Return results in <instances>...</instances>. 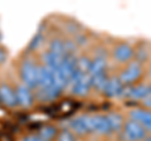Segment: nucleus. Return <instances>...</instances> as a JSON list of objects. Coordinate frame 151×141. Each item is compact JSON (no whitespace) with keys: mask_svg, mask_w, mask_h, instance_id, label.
Masks as SVG:
<instances>
[{"mask_svg":"<svg viewBox=\"0 0 151 141\" xmlns=\"http://www.w3.org/2000/svg\"><path fill=\"white\" fill-rule=\"evenodd\" d=\"M144 73L145 65L140 63L139 60L132 59L131 62L122 65L117 77L120 78V81L124 86H134V84L140 83V81L144 77Z\"/></svg>","mask_w":151,"mask_h":141,"instance_id":"f257e3e1","label":"nucleus"},{"mask_svg":"<svg viewBox=\"0 0 151 141\" xmlns=\"http://www.w3.org/2000/svg\"><path fill=\"white\" fill-rule=\"evenodd\" d=\"M38 62L32 58H24L19 65V77L22 84L34 91L38 87Z\"/></svg>","mask_w":151,"mask_h":141,"instance_id":"f03ea898","label":"nucleus"},{"mask_svg":"<svg viewBox=\"0 0 151 141\" xmlns=\"http://www.w3.org/2000/svg\"><path fill=\"white\" fill-rule=\"evenodd\" d=\"M110 55L115 63L125 65L135 58V47L126 40L117 42L111 48Z\"/></svg>","mask_w":151,"mask_h":141,"instance_id":"7ed1b4c3","label":"nucleus"},{"mask_svg":"<svg viewBox=\"0 0 151 141\" xmlns=\"http://www.w3.org/2000/svg\"><path fill=\"white\" fill-rule=\"evenodd\" d=\"M69 90L70 93L76 97L83 98L87 97L91 92V81H89V76L87 73H82L77 70L74 74V77L72 78V81L69 83Z\"/></svg>","mask_w":151,"mask_h":141,"instance_id":"20e7f679","label":"nucleus"},{"mask_svg":"<svg viewBox=\"0 0 151 141\" xmlns=\"http://www.w3.org/2000/svg\"><path fill=\"white\" fill-rule=\"evenodd\" d=\"M119 136L122 139V141H142L147 136V132L141 124L126 119L122 132Z\"/></svg>","mask_w":151,"mask_h":141,"instance_id":"39448f33","label":"nucleus"},{"mask_svg":"<svg viewBox=\"0 0 151 141\" xmlns=\"http://www.w3.org/2000/svg\"><path fill=\"white\" fill-rule=\"evenodd\" d=\"M87 120H88V126L91 130V134L97 135V136H106L112 135L111 129H110V124L106 119V115H87Z\"/></svg>","mask_w":151,"mask_h":141,"instance_id":"423d86ee","label":"nucleus"},{"mask_svg":"<svg viewBox=\"0 0 151 141\" xmlns=\"http://www.w3.org/2000/svg\"><path fill=\"white\" fill-rule=\"evenodd\" d=\"M127 119L141 124L147 135H151V110L145 109L142 106L137 107V109H132L127 112Z\"/></svg>","mask_w":151,"mask_h":141,"instance_id":"0eeeda50","label":"nucleus"},{"mask_svg":"<svg viewBox=\"0 0 151 141\" xmlns=\"http://www.w3.org/2000/svg\"><path fill=\"white\" fill-rule=\"evenodd\" d=\"M69 130L76 135V137H86L88 135H92L88 126L87 115H79L73 117L69 121Z\"/></svg>","mask_w":151,"mask_h":141,"instance_id":"6e6552de","label":"nucleus"},{"mask_svg":"<svg viewBox=\"0 0 151 141\" xmlns=\"http://www.w3.org/2000/svg\"><path fill=\"white\" fill-rule=\"evenodd\" d=\"M15 96H17V103L22 109H30L34 105V92L30 88H28L24 84L19 83L15 87Z\"/></svg>","mask_w":151,"mask_h":141,"instance_id":"1a4fd4ad","label":"nucleus"},{"mask_svg":"<svg viewBox=\"0 0 151 141\" xmlns=\"http://www.w3.org/2000/svg\"><path fill=\"white\" fill-rule=\"evenodd\" d=\"M124 88H125V86L121 83L120 78L117 77V74H110L107 84L102 92V95L107 98H117V97L122 96Z\"/></svg>","mask_w":151,"mask_h":141,"instance_id":"9d476101","label":"nucleus"},{"mask_svg":"<svg viewBox=\"0 0 151 141\" xmlns=\"http://www.w3.org/2000/svg\"><path fill=\"white\" fill-rule=\"evenodd\" d=\"M149 96V87L146 83H137L134 86H125L121 97H127L136 101H144Z\"/></svg>","mask_w":151,"mask_h":141,"instance_id":"9b49d317","label":"nucleus"},{"mask_svg":"<svg viewBox=\"0 0 151 141\" xmlns=\"http://www.w3.org/2000/svg\"><path fill=\"white\" fill-rule=\"evenodd\" d=\"M37 78H38V87H39V88H57L54 86L53 70L49 69L48 67H45L43 63H38ZM57 90H58V88H57Z\"/></svg>","mask_w":151,"mask_h":141,"instance_id":"f8f14e48","label":"nucleus"},{"mask_svg":"<svg viewBox=\"0 0 151 141\" xmlns=\"http://www.w3.org/2000/svg\"><path fill=\"white\" fill-rule=\"evenodd\" d=\"M0 102L8 109H14L15 106H18L15 88L6 82L0 83Z\"/></svg>","mask_w":151,"mask_h":141,"instance_id":"ddd939ff","label":"nucleus"},{"mask_svg":"<svg viewBox=\"0 0 151 141\" xmlns=\"http://www.w3.org/2000/svg\"><path fill=\"white\" fill-rule=\"evenodd\" d=\"M106 119L110 124V129H111V132L112 135H120L122 132V129H124V125H125V116L121 114V112H117V111H111V112H107L106 114Z\"/></svg>","mask_w":151,"mask_h":141,"instance_id":"4468645a","label":"nucleus"},{"mask_svg":"<svg viewBox=\"0 0 151 141\" xmlns=\"http://www.w3.org/2000/svg\"><path fill=\"white\" fill-rule=\"evenodd\" d=\"M63 57L64 55H59L50 50H45L43 55H42V63L52 70H57L60 67V64H62Z\"/></svg>","mask_w":151,"mask_h":141,"instance_id":"2eb2a0df","label":"nucleus"},{"mask_svg":"<svg viewBox=\"0 0 151 141\" xmlns=\"http://www.w3.org/2000/svg\"><path fill=\"white\" fill-rule=\"evenodd\" d=\"M108 77L110 74L106 72L103 73H98V74H94V76H89V81H91V90L92 91H96L98 93H102L103 90H105L107 81H108Z\"/></svg>","mask_w":151,"mask_h":141,"instance_id":"dca6fc26","label":"nucleus"},{"mask_svg":"<svg viewBox=\"0 0 151 141\" xmlns=\"http://www.w3.org/2000/svg\"><path fill=\"white\" fill-rule=\"evenodd\" d=\"M107 58L106 57H97L93 55L92 57V62H91V67L88 70V76H94L98 73H103L107 70Z\"/></svg>","mask_w":151,"mask_h":141,"instance_id":"f3484780","label":"nucleus"},{"mask_svg":"<svg viewBox=\"0 0 151 141\" xmlns=\"http://www.w3.org/2000/svg\"><path fill=\"white\" fill-rule=\"evenodd\" d=\"M58 132H59V130L57 129L54 125H45L39 129L37 135L43 141H53V140H55Z\"/></svg>","mask_w":151,"mask_h":141,"instance_id":"a211bd4d","label":"nucleus"},{"mask_svg":"<svg viewBox=\"0 0 151 141\" xmlns=\"http://www.w3.org/2000/svg\"><path fill=\"white\" fill-rule=\"evenodd\" d=\"M48 50L57 53L59 55H65V45H64V39L63 38H52L48 43Z\"/></svg>","mask_w":151,"mask_h":141,"instance_id":"6ab92c4d","label":"nucleus"},{"mask_svg":"<svg viewBox=\"0 0 151 141\" xmlns=\"http://www.w3.org/2000/svg\"><path fill=\"white\" fill-rule=\"evenodd\" d=\"M91 62H92V57H89L87 54L77 55V69L79 72L88 74L89 67H91Z\"/></svg>","mask_w":151,"mask_h":141,"instance_id":"aec40b11","label":"nucleus"},{"mask_svg":"<svg viewBox=\"0 0 151 141\" xmlns=\"http://www.w3.org/2000/svg\"><path fill=\"white\" fill-rule=\"evenodd\" d=\"M55 141H77V137L69 129H62L57 135Z\"/></svg>","mask_w":151,"mask_h":141,"instance_id":"412c9836","label":"nucleus"},{"mask_svg":"<svg viewBox=\"0 0 151 141\" xmlns=\"http://www.w3.org/2000/svg\"><path fill=\"white\" fill-rule=\"evenodd\" d=\"M20 141H43L39 136L35 135V134H32V135H27L24 137H22Z\"/></svg>","mask_w":151,"mask_h":141,"instance_id":"4be33fe9","label":"nucleus"},{"mask_svg":"<svg viewBox=\"0 0 151 141\" xmlns=\"http://www.w3.org/2000/svg\"><path fill=\"white\" fill-rule=\"evenodd\" d=\"M42 39H43V37H42V34H40V33H39V34H38L37 37H35V38H34V40H33L32 42V44H30V47H33V48H38V45H39V44H42Z\"/></svg>","mask_w":151,"mask_h":141,"instance_id":"5701e85b","label":"nucleus"},{"mask_svg":"<svg viewBox=\"0 0 151 141\" xmlns=\"http://www.w3.org/2000/svg\"><path fill=\"white\" fill-rule=\"evenodd\" d=\"M8 58V53H6V50L3 48V47H0V65L5 63V60Z\"/></svg>","mask_w":151,"mask_h":141,"instance_id":"b1692460","label":"nucleus"},{"mask_svg":"<svg viewBox=\"0 0 151 141\" xmlns=\"http://www.w3.org/2000/svg\"><path fill=\"white\" fill-rule=\"evenodd\" d=\"M142 107H145V109H147V110H151V96H147L142 101Z\"/></svg>","mask_w":151,"mask_h":141,"instance_id":"393cba45","label":"nucleus"},{"mask_svg":"<svg viewBox=\"0 0 151 141\" xmlns=\"http://www.w3.org/2000/svg\"><path fill=\"white\" fill-rule=\"evenodd\" d=\"M147 69H149V73H150V76H151V59L149 60V67H147Z\"/></svg>","mask_w":151,"mask_h":141,"instance_id":"a878e982","label":"nucleus"},{"mask_svg":"<svg viewBox=\"0 0 151 141\" xmlns=\"http://www.w3.org/2000/svg\"><path fill=\"white\" fill-rule=\"evenodd\" d=\"M147 87H149V96H151V82L147 84Z\"/></svg>","mask_w":151,"mask_h":141,"instance_id":"bb28decb","label":"nucleus"},{"mask_svg":"<svg viewBox=\"0 0 151 141\" xmlns=\"http://www.w3.org/2000/svg\"><path fill=\"white\" fill-rule=\"evenodd\" d=\"M101 141H108V140H101Z\"/></svg>","mask_w":151,"mask_h":141,"instance_id":"cd10ccee","label":"nucleus"}]
</instances>
